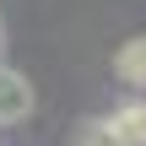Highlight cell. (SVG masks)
I'll return each instance as SVG.
<instances>
[{"label": "cell", "mask_w": 146, "mask_h": 146, "mask_svg": "<svg viewBox=\"0 0 146 146\" xmlns=\"http://www.w3.org/2000/svg\"><path fill=\"white\" fill-rule=\"evenodd\" d=\"M33 81L22 76V70H11V65H0V125H22L27 114H33Z\"/></svg>", "instance_id": "6da1fadb"}, {"label": "cell", "mask_w": 146, "mask_h": 146, "mask_svg": "<svg viewBox=\"0 0 146 146\" xmlns=\"http://www.w3.org/2000/svg\"><path fill=\"white\" fill-rule=\"evenodd\" d=\"M114 76L125 81V87H146V38H125L119 49H114Z\"/></svg>", "instance_id": "7a4b0ae2"}, {"label": "cell", "mask_w": 146, "mask_h": 146, "mask_svg": "<svg viewBox=\"0 0 146 146\" xmlns=\"http://www.w3.org/2000/svg\"><path fill=\"white\" fill-rule=\"evenodd\" d=\"M108 125H114V135L125 146H146V103L141 98H130V103H119L114 114H103Z\"/></svg>", "instance_id": "3957f363"}, {"label": "cell", "mask_w": 146, "mask_h": 146, "mask_svg": "<svg viewBox=\"0 0 146 146\" xmlns=\"http://www.w3.org/2000/svg\"><path fill=\"white\" fill-rule=\"evenodd\" d=\"M76 146H125V141L114 135V125H108V119H87V125L76 130Z\"/></svg>", "instance_id": "277c9868"}, {"label": "cell", "mask_w": 146, "mask_h": 146, "mask_svg": "<svg viewBox=\"0 0 146 146\" xmlns=\"http://www.w3.org/2000/svg\"><path fill=\"white\" fill-rule=\"evenodd\" d=\"M0 54H5V27H0Z\"/></svg>", "instance_id": "5b68a950"}]
</instances>
